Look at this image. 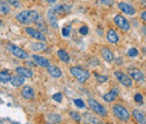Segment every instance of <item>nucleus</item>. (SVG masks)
<instances>
[{"instance_id": "1", "label": "nucleus", "mask_w": 146, "mask_h": 124, "mask_svg": "<svg viewBox=\"0 0 146 124\" xmlns=\"http://www.w3.org/2000/svg\"><path fill=\"white\" fill-rule=\"evenodd\" d=\"M39 18V14L36 10H24L21 13H19L16 16V19L18 20L20 24H25V25H29L33 23H36Z\"/></svg>"}, {"instance_id": "2", "label": "nucleus", "mask_w": 146, "mask_h": 124, "mask_svg": "<svg viewBox=\"0 0 146 124\" xmlns=\"http://www.w3.org/2000/svg\"><path fill=\"white\" fill-rule=\"evenodd\" d=\"M70 72H71V74H72L73 77L76 78V80L80 81V82L87 81V80L89 79V77H90L89 71L83 70V69L80 68V67H73V68L70 69Z\"/></svg>"}, {"instance_id": "3", "label": "nucleus", "mask_w": 146, "mask_h": 124, "mask_svg": "<svg viewBox=\"0 0 146 124\" xmlns=\"http://www.w3.org/2000/svg\"><path fill=\"white\" fill-rule=\"evenodd\" d=\"M112 112L119 120H121L124 122H127L129 120V117H130V113L127 111V108H125V107L119 105V104H116V105L112 106Z\"/></svg>"}, {"instance_id": "4", "label": "nucleus", "mask_w": 146, "mask_h": 124, "mask_svg": "<svg viewBox=\"0 0 146 124\" xmlns=\"http://www.w3.org/2000/svg\"><path fill=\"white\" fill-rule=\"evenodd\" d=\"M88 104H89V106L91 107L92 111H94L97 114H99L100 116H106L107 115V111H106V108L102 106V105H100L97 101H94L93 98H89L88 99Z\"/></svg>"}, {"instance_id": "5", "label": "nucleus", "mask_w": 146, "mask_h": 124, "mask_svg": "<svg viewBox=\"0 0 146 124\" xmlns=\"http://www.w3.org/2000/svg\"><path fill=\"white\" fill-rule=\"evenodd\" d=\"M7 46H8V50L14 54V56H16L18 59H23V60H26L28 58V53L26 51H24L23 49L18 48V46H16L14 44H8Z\"/></svg>"}, {"instance_id": "6", "label": "nucleus", "mask_w": 146, "mask_h": 124, "mask_svg": "<svg viewBox=\"0 0 146 124\" xmlns=\"http://www.w3.org/2000/svg\"><path fill=\"white\" fill-rule=\"evenodd\" d=\"M113 21H115V24H116L119 28H121V29L125 31V32L129 31V28H130V25H129L128 20L124 17V16H121V15H116L115 18H113Z\"/></svg>"}, {"instance_id": "7", "label": "nucleus", "mask_w": 146, "mask_h": 124, "mask_svg": "<svg viewBox=\"0 0 146 124\" xmlns=\"http://www.w3.org/2000/svg\"><path fill=\"white\" fill-rule=\"evenodd\" d=\"M115 76H116L117 80H118L121 85H124V86H126V87H131L133 81H131L130 77H128L127 74H125V73L121 72V71H115Z\"/></svg>"}, {"instance_id": "8", "label": "nucleus", "mask_w": 146, "mask_h": 124, "mask_svg": "<svg viewBox=\"0 0 146 124\" xmlns=\"http://www.w3.org/2000/svg\"><path fill=\"white\" fill-rule=\"evenodd\" d=\"M25 32H26L29 36H32L33 38H36V40H38V41H42V42L46 41V36L44 35L40 31L36 29V28H33V27H26V28H25Z\"/></svg>"}, {"instance_id": "9", "label": "nucleus", "mask_w": 146, "mask_h": 124, "mask_svg": "<svg viewBox=\"0 0 146 124\" xmlns=\"http://www.w3.org/2000/svg\"><path fill=\"white\" fill-rule=\"evenodd\" d=\"M32 56H33V60H34L35 64L39 66V67L48 68V67L51 66L50 61H48L46 58H44V56H40V55H37V54H34V55H32Z\"/></svg>"}, {"instance_id": "10", "label": "nucleus", "mask_w": 146, "mask_h": 124, "mask_svg": "<svg viewBox=\"0 0 146 124\" xmlns=\"http://www.w3.org/2000/svg\"><path fill=\"white\" fill-rule=\"evenodd\" d=\"M118 7H119V9H120L123 13H125V14H127V15L133 16V15L136 14L135 8H134L133 6H130V5L126 3V2H120V3L118 5Z\"/></svg>"}, {"instance_id": "11", "label": "nucleus", "mask_w": 146, "mask_h": 124, "mask_svg": "<svg viewBox=\"0 0 146 124\" xmlns=\"http://www.w3.org/2000/svg\"><path fill=\"white\" fill-rule=\"evenodd\" d=\"M47 20H48L50 25L53 28H55V29L58 28V21H57V18L55 16V11L53 9H51V10L47 11Z\"/></svg>"}, {"instance_id": "12", "label": "nucleus", "mask_w": 146, "mask_h": 124, "mask_svg": "<svg viewBox=\"0 0 146 124\" xmlns=\"http://www.w3.org/2000/svg\"><path fill=\"white\" fill-rule=\"evenodd\" d=\"M128 73L130 74V78H133V79L136 80V81L143 80V78H144L143 72L139 71L138 69H136V68H129V69H128Z\"/></svg>"}, {"instance_id": "13", "label": "nucleus", "mask_w": 146, "mask_h": 124, "mask_svg": "<svg viewBox=\"0 0 146 124\" xmlns=\"http://www.w3.org/2000/svg\"><path fill=\"white\" fill-rule=\"evenodd\" d=\"M118 92H119L118 88H113L112 90H110L109 92L105 94V95L102 96V98H104V101H105V102H107V103H111L112 101H115V99H116V97L118 96Z\"/></svg>"}, {"instance_id": "14", "label": "nucleus", "mask_w": 146, "mask_h": 124, "mask_svg": "<svg viewBox=\"0 0 146 124\" xmlns=\"http://www.w3.org/2000/svg\"><path fill=\"white\" fill-rule=\"evenodd\" d=\"M21 96L26 99H33L35 97V92H34V89L29 86H24L23 90H21Z\"/></svg>"}, {"instance_id": "15", "label": "nucleus", "mask_w": 146, "mask_h": 124, "mask_svg": "<svg viewBox=\"0 0 146 124\" xmlns=\"http://www.w3.org/2000/svg\"><path fill=\"white\" fill-rule=\"evenodd\" d=\"M16 73L19 74V76H23L25 78H32L33 77V71L31 69H27L25 67H17L16 68Z\"/></svg>"}, {"instance_id": "16", "label": "nucleus", "mask_w": 146, "mask_h": 124, "mask_svg": "<svg viewBox=\"0 0 146 124\" xmlns=\"http://www.w3.org/2000/svg\"><path fill=\"white\" fill-rule=\"evenodd\" d=\"M133 117L135 119V121H136L137 123H139V124L146 123V119H145V116H144V114H143L141 111H138V109H134V111H133Z\"/></svg>"}, {"instance_id": "17", "label": "nucleus", "mask_w": 146, "mask_h": 124, "mask_svg": "<svg viewBox=\"0 0 146 124\" xmlns=\"http://www.w3.org/2000/svg\"><path fill=\"white\" fill-rule=\"evenodd\" d=\"M47 72H48L50 76L53 77V78H60V77L62 76V71H61V69H60L58 67H56V66H52V64L47 68Z\"/></svg>"}, {"instance_id": "18", "label": "nucleus", "mask_w": 146, "mask_h": 124, "mask_svg": "<svg viewBox=\"0 0 146 124\" xmlns=\"http://www.w3.org/2000/svg\"><path fill=\"white\" fill-rule=\"evenodd\" d=\"M10 84H11V86H14V87H19V86H21L24 82H25V77H23V76H14V77H11V79H10V81H9Z\"/></svg>"}, {"instance_id": "19", "label": "nucleus", "mask_w": 146, "mask_h": 124, "mask_svg": "<svg viewBox=\"0 0 146 124\" xmlns=\"http://www.w3.org/2000/svg\"><path fill=\"white\" fill-rule=\"evenodd\" d=\"M107 40H108V42H109V43L116 44V43H118L119 37H118L117 33H116L113 29H109V31H108V33H107Z\"/></svg>"}, {"instance_id": "20", "label": "nucleus", "mask_w": 146, "mask_h": 124, "mask_svg": "<svg viewBox=\"0 0 146 124\" xmlns=\"http://www.w3.org/2000/svg\"><path fill=\"white\" fill-rule=\"evenodd\" d=\"M101 54H102L104 59H105L107 62H111V61L113 60V53L110 51L109 49H107V48H102V49H101Z\"/></svg>"}, {"instance_id": "21", "label": "nucleus", "mask_w": 146, "mask_h": 124, "mask_svg": "<svg viewBox=\"0 0 146 124\" xmlns=\"http://www.w3.org/2000/svg\"><path fill=\"white\" fill-rule=\"evenodd\" d=\"M57 56H58L63 62H65V63H68V62L70 61V56H69L68 52L64 51V50H62V49H60V50L57 51Z\"/></svg>"}, {"instance_id": "22", "label": "nucleus", "mask_w": 146, "mask_h": 124, "mask_svg": "<svg viewBox=\"0 0 146 124\" xmlns=\"http://www.w3.org/2000/svg\"><path fill=\"white\" fill-rule=\"evenodd\" d=\"M10 79H11V77L9 76L8 71H1V73H0V82L2 85H5L8 81H10Z\"/></svg>"}, {"instance_id": "23", "label": "nucleus", "mask_w": 146, "mask_h": 124, "mask_svg": "<svg viewBox=\"0 0 146 124\" xmlns=\"http://www.w3.org/2000/svg\"><path fill=\"white\" fill-rule=\"evenodd\" d=\"M0 10H1V14H8L9 13V6H8V3L6 2V1H3V0H1V2H0Z\"/></svg>"}, {"instance_id": "24", "label": "nucleus", "mask_w": 146, "mask_h": 124, "mask_svg": "<svg viewBox=\"0 0 146 124\" xmlns=\"http://www.w3.org/2000/svg\"><path fill=\"white\" fill-rule=\"evenodd\" d=\"M31 48H32V50H33V51H40V50H44L45 45H44L43 43L38 42V43H32Z\"/></svg>"}, {"instance_id": "25", "label": "nucleus", "mask_w": 146, "mask_h": 124, "mask_svg": "<svg viewBox=\"0 0 146 124\" xmlns=\"http://www.w3.org/2000/svg\"><path fill=\"white\" fill-rule=\"evenodd\" d=\"M94 77H96V80H97L99 84H102V82H105V81L108 80V77H107V76H100V74H98V73H94Z\"/></svg>"}, {"instance_id": "26", "label": "nucleus", "mask_w": 146, "mask_h": 124, "mask_svg": "<svg viewBox=\"0 0 146 124\" xmlns=\"http://www.w3.org/2000/svg\"><path fill=\"white\" fill-rule=\"evenodd\" d=\"M73 102H74V105H75L76 107H79V108H84V107H86V104H84V102H83L82 99H80V98H78V99H74Z\"/></svg>"}, {"instance_id": "27", "label": "nucleus", "mask_w": 146, "mask_h": 124, "mask_svg": "<svg viewBox=\"0 0 146 124\" xmlns=\"http://www.w3.org/2000/svg\"><path fill=\"white\" fill-rule=\"evenodd\" d=\"M128 55H129L130 58H135V56H137V55H138L137 49H135V48H130V49L128 50Z\"/></svg>"}, {"instance_id": "28", "label": "nucleus", "mask_w": 146, "mask_h": 124, "mask_svg": "<svg viewBox=\"0 0 146 124\" xmlns=\"http://www.w3.org/2000/svg\"><path fill=\"white\" fill-rule=\"evenodd\" d=\"M134 99H135V102L138 103V104H143V101H144L143 95H141V94H136L135 97H134Z\"/></svg>"}, {"instance_id": "29", "label": "nucleus", "mask_w": 146, "mask_h": 124, "mask_svg": "<svg viewBox=\"0 0 146 124\" xmlns=\"http://www.w3.org/2000/svg\"><path fill=\"white\" fill-rule=\"evenodd\" d=\"M62 98H63V96H62V94H61V92H56V94L53 95V99H54L55 102L61 103V102H62Z\"/></svg>"}, {"instance_id": "30", "label": "nucleus", "mask_w": 146, "mask_h": 124, "mask_svg": "<svg viewBox=\"0 0 146 124\" xmlns=\"http://www.w3.org/2000/svg\"><path fill=\"white\" fill-rule=\"evenodd\" d=\"M50 121L51 122H55V123H57V122H61V116L60 115H50Z\"/></svg>"}, {"instance_id": "31", "label": "nucleus", "mask_w": 146, "mask_h": 124, "mask_svg": "<svg viewBox=\"0 0 146 124\" xmlns=\"http://www.w3.org/2000/svg\"><path fill=\"white\" fill-rule=\"evenodd\" d=\"M79 32H80V34H82V35H87V34L89 33V28H88L87 26H82V27L79 29Z\"/></svg>"}, {"instance_id": "32", "label": "nucleus", "mask_w": 146, "mask_h": 124, "mask_svg": "<svg viewBox=\"0 0 146 124\" xmlns=\"http://www.w3.org/2000/svg\"><path fill=\"white\" fill-rule=\"evenodd\" d=\"M70 115H71V117H72L74 121H78V122H79V121L81 120L80 115H79L78 113H75V112H71V113H70Z\"/></svg>"}, {"instance_id": "33", "label": "nucleus", "mask_w": 146, "mask_h": 124, "mask_svg": "<svg viewBox=\"0 0 146 124\" xmlns=\"http://www.w3.org/2000/svg\"><path fill=\"white\" fill-rule=\"evenodd\" d=\"M70 29H71V27H70V26H69V27H64V28L62 29V34H63V36L68 37V36L70 35Z\"/></svg>"}, {"instance_id": "34", "label": "nucleus", "mask_w": 146, "mask_h": 124, "mask_svg": "<svg viewBox=\"0 0 146 124\" xmlns=\"http://www.w3.org/2000/svg\"><path fill=\"white\" fill-rule=\"evenodd\" d=\"M8 2L14 7H20V3H19L18 0H8Z\"/></svg>"}, {"instance_id": "35", "label": "nucleus", "mask_w": 146, "mask_h": 124, "mask_svg": "<svg viewBox=\"0 0 146 124\" xmlns=\"http://www.w3.org/2000/svg\"><path fill=\"white\" fill-rule=\"evenodd\" d=\"M112 2H113L112 0H101V3H102V5H107V6L111 5Z\"/></svg>"}, {"instance_id": "36", "label": "nucleus", "mask_w": 146, "mask_h": 124, "mask_svg": "<svg viewBox=\"0 0 146 124\" xmlns=\"http://www.w3.org/2000/svg\"><path fill=\"white\" fill-rule=\"evenodd\" d=\"M141 17H142V19H143V20H145V21H146V11H143V13H142Z\"/></svg>"}, {"instance_id": "37", "label": "nucleus", "mask_w": 146, "mask_h": 124, "mask_svg": "<svg viewBox=\"0 0 146 124\" xmlns=\"http://www.w3.org/2000/svg\"><path fill=\"white\" fill-rule=\"evenodd\" d=\"M45 1H47V2H50V3H55V2H56V0H45Z\"/></svg>"}, {"instance_id": "38", "label": "nucleus", "mask_w": 146, "mask_h": 124, "mask_svg": "<svg viewBox=\"0 0 146 124\" xmlns=\"http://www.w3.org/2000/svg\"><path fill=\"white\" fill-rule=\"evenodd\" d=\"M143 5H144V6L146 7V0H143Z\"/></svg>"}]
</instances>
